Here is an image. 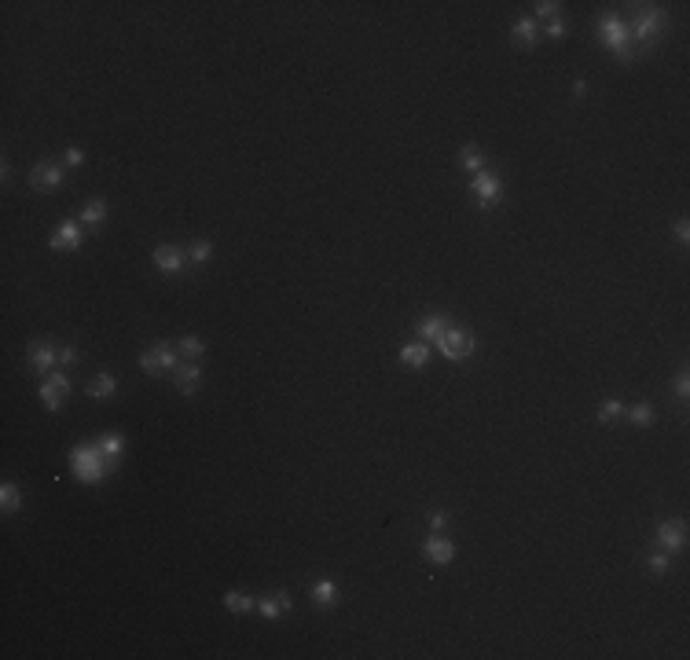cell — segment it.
Masks as SVG:
<instances>
[{
    "label": "cell",
    "instance_id": "6da1fadb",
    "mask_svg": "<svg viewBox=\"0 0 690 660\" xmlns=\"http://www.w3.org/2000/svg\"><path fill=\"white\" fill-rule=\"evenodd\" d=\"M70 466H73V473H78V481L81 484H95V481H103L107 477V466L114 470V462L103 455V448L100 444H78V448L70 451Z\"/></svg>",
    "mask_w": 690,
    "mask_h": 660
},
{
    "label": "cell",
    "instance_id": "7a4b0ae2",
    "mask_svg": "<svg viewBox=\"0 0 690 660\" xmlns=\"http://www.w3.org/2000/svg\"><path fill=\"white\" fill-rule=\"evenodd\" d=\"M599 34H602V45H606L613 56H621V59H635V56H639V45L628 37V30L621 26L617 15H602L599 19Z\"/></svg>",
    "mask_w": 690,
    "mask_h": 660
},
{
    "label": "cell",
    "instance_id": "3957f363",
    "mask_svg": "<svg viewBox=\"0 0 690 660\" xmlns=\"http://www.w3.org/2000/svg\"><path fill=\"white\" fill-rule=\"evenodd\" d=\"M437 349H441L444 360H466V356L474 353V334H470V330H463V327H448L437 338Z\"/></svg>",
    "mask_w": 690,
    "mask_h": 660
},
{
    "label": "cell",
    "instance_id": "277c9868",
    "mask_svg": "<svg viewBox=\"0 0 690 660\" xmlns=\"http://www.w3.org/2000/svg\"><path fill=\"white\" fill-rule=\"evenodd\" d=\"M140 367L147 370V375H169V370H176V349L169 342H158L154 349H147V353L140 356Z\"/></svg>",
    "mask_w": 690,
    "mask_h": 660
},
{
    "label": "cell",
    "instance_id": "5b68a950",
    "mask_svg": "<svg viewBox=\"0 0 690 660\" xmlns=\"http://www.w3.org/2000/svg\"><path fill=\"white\" fill-rule=\"evenodd\" d=\"M70 392V378L59 375V370H51V375H45V381H41V400H45L48 411H59L62 400H67Z\"/></svg>",
    "mask_w": 690,
    "mask_h": 660
},
{
    "label": "cell",
    "instance_id": "8992f818",
    "mask_svg": "<svg viewBox=\"0 0 690 660\" xmlns=\"http://www.w3.org/2000/svg\"><path fill=\"white\" fill-rule=\"evenodd\" d=\"M30 184H34V191H41V195H51V191L62 187V169L51 165V162H37L34 173H30Z\"/></svg>",
    "mask_w": 690,
    "mask_h": 660
},
{
    "label": "cell",
    "instance_id": "52a82bcc",
    "mask_svg": "<svg viewBox=\"0 0 690 660\" xmlns=\"http://www.w3.org/2000/svg\"><path fill=\"white\" fill-rule=\"evenodd\" d=\"M661 26H665V12H661V8H657V4H650V8H646V12H643L639 19H635V26L628 30V37L635 40V45H639V40L654 37V34H657V30H661Z\"/></svg>",
    "mask_w": 690,
    "mask_h": 660
},
{
    "label": "cell",
    "instance_id": "ba28073f",
    "mask_svg": "<svg viewBox=\"0 0 690 660\" xmlns=\"http://www.w3.org/2000/svg\"><path fill=\"white\" fill-rule=\"evenodd\" d=\"M654 539H657V547H661L665 554H672V550H679L687 543V528L679 525V521H661V525L654 528Z\"/></svg>",
    "mask_w": 690,
    "mask_h": 660
},
{
    "label": "cell",
    "instance_id": "9c48e42d",
    "mask_svg": "<svg viewBox=\"0 0 690 660\" xmlns=\"http://www.w3.org/2000/svg\"><path fill=\"white\" fill-rule=\"evenodd\" d=\"M474 195H477V202L481 206H492V202H500V195H503V184H500V176L496 173H488V169H481V173L474 176Z\"/></svg>",
    "mask_w": 690,
    "mask_h": 660
},
{
    "label": "cell",
    "instance_id": "30bf717a",
    "mask_svg": "<svg viewBox=\"0 0 690 660\" xmlns=\"http://www.w3.org/2000/svg\"><path fill=\"white\" fill-rule=\"evenodd\" d=\"M81 242H84V224H81V220H62L48 246L51 250H78Z\"/></svg>",
    "mask_w": 690,
    "mask_h": 660
},
{
    "label": "cell",
    "instance_id": "8fae6325",
    "mask_svg": "<svg viewBox=\"0 0 690 660\" xmlns=\"http://www.w3.org/2000/svg\"><path fill=\"white\" fill-rule=\"evenodd\" d=\"M422 554H426L433 565H448V561L455 558V547H452V539H444V536H430L426 543H422Z\"/></svg>",
    "mask_w": 690,
    "mask_h": 660
},
{
    "label": "cell",
    "instance_id": "7c38bea8",
    "mask_svg": "<svg viewBox=\"0 0 690 660\" xmlns=\"http://www.w3.org/2000/svg\"><path fill=\"white\" fill-rule=\"evenodd\" d=\"M59 364V353L51 345H45V342H37V345H30V367L37 370V375H51V367Z\"/></svg>",
    "mask_w": 690,
    "mask_h": 660
},
{
    "label": "cell",
    "instance_id": "4fadbf2b",
    "mask_svg": "<svg viewBox=\"0 0 690 660\" xmlns=\"http://www.w3.org/2000/svg\"><path fill=\"white\" fill-rule=\"evenodd\" d=\"M173 378H176V389L184 392V397H195L198 381H203V367H198V364H180L173 370Z\"/></svg>",
    "mask_w": 690,
    "mask_h": 660
},
{
    "label": "cell",
    "instance_id": "5bb4252c",
    "mask_svg": "<svg viewBox=\"0 0 690 660\" xmlns=\"http://www.w3.org/2000/svg\"><path fill=\"white\" fill-rule=\"evenodd\" d=\"M154 264L162 272H169V275H176V272H184V253H180L176 246H154Z\"/></svg>",
    "mask_w": 690,
    "mask_h": 660
},
{
    "label": "cell",
    "instance_id": "9a60e30c",
    "mask_svg": "<svg viewBox=\"0 0 690 660\" xmlns=\"http://www.w3.org/2000/svg\"><path fill=\"white\" fill-rule=\"evenodd\" d=\"M257 609H261L264 620H275L279 613H290V598H286V594H268V598L257 602Z\"/></svg>",
    "mask_w": 690,
    "mask_h": 660
},
{
    "label": "cell",
    "instance_id": "2e32d148",
    "mask_svg": "<svg viewBox=\"0 0 690 660\" xmlns=\"http://www.w3.org/2000/svg\"><path fill=\"white\" fill-rule=\"evenodd\" d=\"M426 360H430V345L426 342H415V345L400 349V364H404V367H422Z\"/></svg>",
    "mask_w": 690,
    "mask_h": 660
},
{
    "label": "cell",
    "instance_id": "e0dca14e",
    "mask_svg": "<svg viewBox=\"0 0 690 660\" xmlns=\"http://www.w3.org/2000/svg\"><path fill=\"white\" fill-rule=\"evenodd\" d=\"M114 389H118L114 375H95V378L89 381V397H92V400H111Z\"/></svg>",
    "mask_w": 690,
    "mask_h": 660
},
{
    "label": "cell",
    "instance_id": "ac0fdd59",
    "mask_svg": "<svg viewBox=\"0 0 690 660\" xmlns=\"http://www.w3.org/2000/svg\"><path fill=\"white\" fill-rule=\"evenodd\" d=\"M511 34H514V45H522V48L536 45V23L533 19H518V23L511 26Z\"/></svg>",
    "mask_w": 690,
    "mask_h": 660
},
{
    "label": "cell",
    "instance_id": "d6986e66",
    "mask_svg": "<svg viewBox=\"0 0 690 660\" xmlns=\"http://www.w3.org/2000/svg\"><path fill=\"white\" fill-rule=\"evenodd\" d=\"M103 217H107V202H103V198H92L89 206L81 209V224L84 228H100Z\"/></svg>",
    "mask_w": 690,
    "mask_h": 660
},
{
    "label": "cell",
    "instance_id": "ffe728a7",
    "mask_svg": "<svg viewBox=\"0 0 690 660\" xmlns=\"http://www.w3.org/2000/svg\"><path fill=\"white\" fill-rule=\"evenodd\" d=\"M452 323H448V319H444V316H426V319H422V323H419V334H422V342H430V338H433V342H437V338L444 334V330H448Z\"/></svg>",
    "mask_w": 690,
    "mask_h": 660
},
{
    "label": "cell",
    "instance_id": "44dd1931",
    "mask_svg": "<svg viewBox=\"0 0 690 660\" xmlns=\"http://www.w3.org/2000/svg\"><path fill=\"white\" fill-rule=\"evenodd\" d=\"M225 605L231 613H250V609H257V598H250V594H242V591H228Z\"/></svg>",
    "mask_w": 690,
    "mask_h": 660
},
{
    "label": "cell",
    "instance_id": "7402d4cb",
    "mask_svg": "<svg viewBox=\"0 0 690 660\" xmlns=\"http://www.w3.org/2000/svg\"><path fill=\"white\" fill-rule=\"evenodd\" d=\"M312 602H320V605H334V602H338V587H334V580H320V583H312Z\"/></svg>",
    "mask_w": 690,
    "mask_h": 660
},
{
    "label": "cell",
    "instance_id": "603a6c76",
    "mask_svg": "<svg viewBox=\"0 0 690 660\" xmlns=\"http://www.w3.org/2000/svg\"><path fill=\"white\" fill-rule=\"evenodd\" d=\"M100 448H103V455H107L111 462H118L122 451H125V440H122L118 433H107V436H100Z\"/></svg>",
    "mask_w": 690,
    "mask_h": 660
},
{
    "label": "cell",
    "instance_id": "cb8c5ba5",
    "mask_svg": "<svg viewBox=\"0 0 690 660\" xmlns=\"http://www.w3.org/2000/svg\"><path fill=\"white\" fill-rule=\"evenodd\" d=\"M176 353L180 356H187V360H198V356H203L206 353V345H203V338H180V345H176Z\"/></svg>",
    "mask_w": 690,
    "mask_h": 660
},
{
    "label": "cell",
    "instance_id": "d4e9b609",
    "mask_svg": "<svg viewBox=\"0 0 690 660\" xmlns=\"http://www.w3.org/2000/svg\"><path fill=\"white\" fill-rule=\"evenodd\" d=\"M628 419L635 422V425H643V429H646V425H654V408H650V403H635V408H628Z\"/></svg>",
    "mask_w": 690,
    "mask_h": 660
},
{
    "label": "cell",
    "instance_id": "484cf974",
    "mask_svg": "<svg viewBox=\"0 0 690 660\" xmlns=\"http://www.w3.org/2000/svg\"><path fill=\"white\" fill-rule=\"evenodd\" d=\"M459 162H463V169H474V173H481V169H485V154L477 151V147H463Z\"/></svg>",
    "mask_w": 690,
    "mask_h": 660
},
{
    "label": "cell",
    "instance_id": "4316f807",
    "mask_svg": "<svg viewBox=\"0 0 690 660\" xmlns=\"http://www.w3.org/2000/svg\"><path fill=\"white\" fill-rule=\"evenodd\" d=\"M0 503H4V514H12V510H19V503H23V495H19V488L12 481L0 488Z\"/></svg>",
    "mask_w": 690,
    "mask_h": 660
},
{
    "label": "cell",
    "instance_id": "83f0119b",
    "mask_svg": "<svg viewBox=\"0 0 690 660\" xmlns=\"http://www.w3.org/2000/svg\"><path fill=\"white\" fill-rule=\"evenodd\" d=\"M621 414H624V408H621V400H606V403H602V408H599V422H617L621 419Z\"/></svg>",
    "mask_w": 690,
    "mask_h": 660
},
{
    "label": "cell",
    "instance_id": "f1b7e54d",
    "mask_svg": "<svg viewBox=\"0 0 690 660\" xmlns=\"http://www.w3.org/2000/svg\"><path fill=\"white\" fill-rule=\"evenodd\" d=\"M209 253H214V246H209V242H206V239H198V242H195V246H191V250H187V257H191V261H195V264H203V261L209 257Z\"/></svg>",
    "mask_w": 690,
    "mask_h": 660
},
{
    "label": "cell",
    "instance_id": "f546056e",
    "mask_svg": "<svg viewBox=\"0 0 690 660\" xmlns=\"http://www.w3.org/2000/svg\"><path fill=\"white\" fill-rule=\"evenodd\" d=\"M650 572H654V576H665V572H668V554H665V550H657V554L650 558Z\"/></svg>",
    "mask_w": 690,
    "mask_h": 660
},
{
    "label": "cell",
    "instance_id": "4dcf8cb0",
    "mask_svg": "<svg viewBox=\"0 0 690 660\" xmlns=\"http://www.w3.org/2000/svg\"><path fill=\"white\" fill-rule=\"evenodd\" d=\"M558 8H562V4H555V0H540V4H536V15H540V19H558Z\"/></svg>",
    "mask_w": 690,
    "mask_h": 660
},
{
    "label": "cell",
    "instance_id": "1f68e13d",
    "mask_svg": "<svg viewBox=\"0 0 690 660\" xmlns=\"http://www.w3.org/2000/svg\"><path fill=\"white\" fill-rule=\"evenodd\" d=\"M562 34H566V26H562V19H551V23L544 26V37H551V40H558Z\"/></svg>",
    "mask_w": 690,
    "mask_h": 660
},
{
    "label": "cell",
    "instance_id": "d6a6232c",
    "mask_svg": "<svg viewBox=\"0 0 690 660\" xmlns=\"http://www.w3.org/2000/svg\"><path fill=\"white\" fill-rule=\"evenodd\" d=\"M62 162H67V165H81L84 162V151H81V147H70V151L62 154Z\"/></svg>",
    "mask_w": 690,
    "mask_h": 660
},
{
    "label": "cell",
    "instance_id": "836d02e7",
    "mask_svg": "<svg viewBox=\"0 0 690 660\" xmlns=\"http://www.w3.org/2000/svg\"><path fill=\"white\" fill-rule=\"evenodd\" d=\"M676 397H679V400H687V397H690V378H687V375H679V378H676Z\"/></svg>",
    "mask_w": 690,
    "mask_h": 660
},
{
    "label": "cell",
    "instance_id": "e575fe53",
    "mask_svg": "<svg viewBox=\"0 0 690 660\" xmlns=\"http://www.w3.org/2000/svg\"><path fill=\"white\" fill-rule=\"evenodd\" d=\"M59 364H78V349H73V345H62V349H59Z\"/></svg>",
    "mask_w": 690,
    "mask_h": 660
},
{
    "label": "cell",
    "instance_id": "d590c367",
    "mask_svg": "<svg viewBox=\"0 0 690 660\" xmlns=\"http://www.w3.org/2000/svg\"><path fill=\"white\" fill-rule=\"evenodd\" d=\"M430 528H433V532L444 528V514H441V510H437V514H430Z\"/></svg>",
    "mask_w": 690,
    "mask_h": 660
},
{
    "label": "cell",
    "instance_id": "8d00e7d4",
    "mask_svg": "<svg viewBox=\"0 0 690 660\" xmlns=\"http://www.w3.org/2000/svg\"><path fill=\"white\" fill-rule=\"evenodd\" d=\"M676 235H679V239H683V242L690 239V224H687V220H679V224H676Z\"/></svg>",
    "mask_w": 690,
    "mask_h": 660
}]
</instances>
